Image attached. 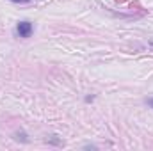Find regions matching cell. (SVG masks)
<instances>
[{"label":"cell","instance_id":"cell-1","mask_svg":"<svg viewBox=\"0 0 153 151\" xmlns=\"http://www.w3.org/2000/svg\"><path fill=\"white\" fill-rule=\"evenodd\" d=\"M32 30H34V27H32V23L27 21V20L18 21V25H16V34H18L20 38H23V39L30 38V36H32Z\"/></svg>","mask_w":153,"mask_h":151},{"label":"cell","instance_id":"cell-2","mask_svg":"<svg viewBox=\"0 0 153 151\" xmlns=\"http://www.w3.org/2000/svg\"><path fill=\"white\" fill-rule=\"evenodd\" d=\"M16 139H18V141H23V142H29V139H27V135H25L23 132H22V133H16Z\"/></svg>","mask_w":153,"mask_h":151},{"label":"cell","instance_id":"cell-3","mask_svg":"<svg viewBox=\"0 0 153 151\" xmlns=\"http://www.w3.org/2000/svg\"><path fill=\"white\" fill-rule=\"evenodd\" d=\"M14 4H30V0H11Z\"/></svg>","mask_w":153,"mask_h":151},{"label":"cell","instance_id":"cell-4","mask_svg":"<svg viewBox=\"0 0 153 151\" xmlns=\"http://www.w3.org/2000/svg\"><path fill=\"white\" fill-rule=\"evenodd\" d=\"M146 103H148V105L153 109V98H148V100H146Z\"/></svg>","mask_w":153,"mask_h":151},{"label":"cell","instance_id":"cell-5","mask_svg":"<svg viewBox=\"0 0 153 151\" xmlns=\"http://www.w3.org/2000/svg\"><path fill=\"white\" fill-rule=\"evenodd\" d=\"M150 46H153V41H152V43H150Z\"/></svg>","mask_w":153,"mask_h":151}]
</instances>
